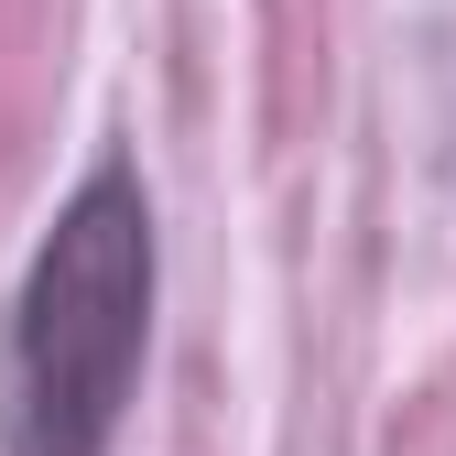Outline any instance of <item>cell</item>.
<instances>
[{
  "mask_svg": "<svg viewBox=\"0 0 456 456\" xmlns=\"http://www.w3.org/2000/svg\"><path fill=\"white\" fill-rule=\"evenodd\" d=\"M163 305V228L131 152H98L54 196L44 240L12 282L0 337V456H109L142 403Z\"/></svg>",
  "mask_w": 456,
  "mask_h": 456,
  "instance_id": "obj_1",
  "label": "cell"
}]
</instances>
